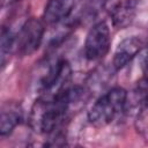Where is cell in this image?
Here are the masks:
<instances>
[{
    "label": "cell",
    "instance_id": "cell-1",
    "mask_svg": "<svg viewBox=\"0 0 148 148\" xmlns=\"http://www.w3.org/2000/svg\"><path fill=\"white\" fill-rule=\"evenodd\" d=\"M127 92L120 87H114L102 95L90 108L88 120L96 127L109 125L116 117L125 110Z\"/></svg>",
    "mask_w": 148,
    "mask_h": 148
},
{
    "label": "cell",
    "instance_id": "cell-2",
    "mask_svg": "<svg viewBox=\"0 0 148 148\" xmlns=\"http://www.w3.org/2000/svg\"><path fill=\"white\" fill-rule=\"evenodd\" d=\"M71 76L72 68L69 64L65 59L58 60L49 68L46 75L40 81V98L50 99L66 90L69 87Z\"/></svg>",
    "mask_w": 148,
    "mask_h": 148
},
{
    "label": "cell",
    "instance_id": "cell-3",
    "mask_svg": "<svg viewBox=\"0 0 148 148\" xmlns=\"http://www.w3.org/2000/svg\"><path fill=\"white\" fill-rule=\"evenodd\" d=\"M44 24L38 18L31 17L21 27L15 38V49L22 56H30L39 47L44 36Z\"/></svg>",
    "mask_w": 148,
    "mask_h": 148
},
{
    "label": "cell",
    "instance_id": "cell-4",
    "mask_svg": "<svg viewBox=\"0 0 148 148\" xmlns=\"http://www.w3.org/2000/svg\"><path fill=\"white\" fill-rule=\"evenodd\" d=\"M110 29L104 21L97 22L89 30L86 43L84 54L88 60H98L103 58L110 49Z\"/></svg>",
    "mask_w": 148,
    "mask_h": 148
},
{
    "label": "cell",
    "instance_id": "cell-5",
    "mask_svg": "<svg viewBox=\"0 0 148 148\" xmlns=\"http://www.w3.org/2000/svg\"><path fill=\"white\" fill-rule=\"evenodd\" d=\"M142 43L136 37H128L119 43V45L116 49L112 65L116 71L121 69L125 67L138 53L141 51Z\"/></svg>",
    "mask_w": 148,
    "mask_h": 148
},
{
    "label": "cell",
    "instance_id": "cell-6",
    "mask_svg": "<svg viewBox=\"0 0 148 148\" xmlns=\"http://www.w3.org/2000/svg\"><path fill=\"white\" fill-rule=\"evenodd\" d=\"M138 12V0H123L118 2L111 10L113 24L118 28L128 25Z\"/></svg>",
    "mask_w": 148,
    "mask_h": 148
},
{
    "label": "cell",
    "instance_id": "cell-7",
    "mask_svg": "<svg viewBox=\"0 0 148 148\" xmlns=\"http://www.w3.org/2000/svg\"><path fill=\"white\" fill-rule=\"evenodd\" d=\"M74 2L75 0H49L44 10V20L47 23H57L66 18L71 14Z\"/></svg>",
    "mask_w": 148,
    "mask_h": 148
},
{
    "label": "cell",
    "instance_id": "cell-8",
    "mask_svg": "<svg viewBox=\"0 0 148 148\" xmlns=\"http://www.w3.org/2000/svg\"><path fill=\"white\" fill-rule=\"evenodd\" d=\"M22 112L17 105L6 104L1 109L0 116V133L2 136L10 134L14 128L21 123Z\"/></svg>",
    "mask_w": 148,
    "mask_h": 148
},
{
    "label": "cell",
    "instance_id": "cell-9",
    "mask_svg": "<svg viewBox=\"0 0 148 148\" xmlns=\"http://www.w3.org/2000/svg\"><path fill=\"white\" fill-rule=\"evenodd\" d=\"M130 106L135 112H141L148 109V76H143L135 86Z\"/></svg>",
    "mask_w": 148,
    "mask_h": 148
},
{
    "label": "cell",
    "instance_id": "cell-10",
    "mask_svg": "<svg viewBox=\"0 0 148 148\" xmlns=\"http://www.w3.org/2000/svg\"><path fill=\"white\" fill-rule=\"evenodd\" d=\"M15 38L9 29L2 28L1 31V58H2V64H5V58L7 54L10 53V51L15 47Z\"/></svg>",
    "mask_w": 148,
    "mask_h": 148
},
{
    "label": "cell",
    "instance_id": "cell-11",
    "mask_svg": "<svg viewBox=\"0 0 148 148\" xmlns=\"http://www.w3.org/2000/svg\"><path fill=\"white\" fill-rule=\"evenodd\" d=\"M139 62H140V68L142 73L145 74V76H148V47L140 51Z\"/></svg>",
    "mask_w": 148,
    "mask_h": 148
},
{
    "label": "cell",
    "instance_id": "cell-12",
    "mask_svg": "<svg viewBox=\"0 0 148 148\" xmlns=\"http://www.w3.org/2000/svg\"><path fill=\"white\" fill-rule=\"evenodd\" d=\"M17 1H20V0H1V6H2V7L10 6V5H13V3L17 2Z\"/></svg>",
    "mask_w": 148,
    "mask_h": 148
}]
</instances>
